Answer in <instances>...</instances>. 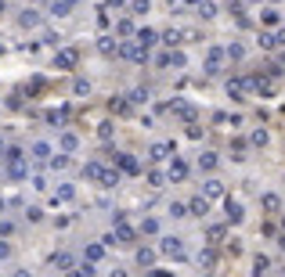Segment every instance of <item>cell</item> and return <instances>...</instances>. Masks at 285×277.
<instances>
[{
	"label": "cell",
	"instance_id": "cell-14",
	"mask_svg": "<svg viewBox=\"0 0 285 277\" xmlns=\"http://www.w3.org/2000/svg\"><path fill=\"white\" fill-rule=\"evenodd\" d=\"M224 58H228V54H224L220 47H213V51H209V61H206V72H220V61Z\"/></svg>",
	"mask_w": 285,
	"mask_h": 277
},
{
	"label": "cell",
	"instance_id": "cell-10",
	"mask_svg": "<svg viewBox=\"0 0 285 277\" xmlns=\"http://www.w3.org/2000/svg\"><path fill=\"white\" fill-rule=\"evenodd\" d=\"M242 220H246V209H242V202L228 198V223H242Z\"/></svg>",
	"mask_w": 285,
	"mask_h": 277
},
{
	"label": "cell",
	"instance_id": "cell-3",
	"mask_svg": "<svg viewBox=\"0 0 285 277\" xmlns=\"http://www.w3.org/2000/svg\"><path fill=\"white\" fill-rule=\"evenodd\" d=\"M76 61H80V51L76 47H62L54 54V69H76Z\"/></svg>",
	"mask_w": 285,
	"mask_h": 277
},
{
	"label": "cell",
	"instance_id": "cell-42",
	"mask_svg": "<svg viewBox=\"0 0 285 277\" xmlns=\"http://www.w3.org/2000/svg\"><path fill=\"white\" fill-rule=\"evenodd\" d=\"M14 234V223H7V220H0V238H11Z\"/></svg>",
	"mask_w": 285,
	"mask_h": 277
},
{
	"label": "cell",
	"instance_id": "cell-40",
	"mask_svg": "<svg viewBox=\"0 0 285 277\" xmlns=\"http://www.w3.org/2000/svg\"><path fill=\"white\" fill-rule=\"evenodd\" d=\"M69 166V155H51V169H65Z\"/></svg>",
	"mask_w": 285,
	"mask_h": 277
},
{
	"label": "cell",
	"instance_id": "cell-55",
	"mask_svg": "<svg viewBox=\"0 0 285 277\" xmlns=\"http://www.w3.org/2000/svg\"><path fill=\"white\" fill-rule=\"evenodd\" d=\"M0 51H4V47H0Z\"/></svg>",
	"mask_w": 285,
	"mask_h": 277
},
{
	"label": "cell",
	"instance_id": "cell-54",
	"mask_svg": "<svg viewBox=\"0 0 285 277\" xmlns=\"http://www.w3.org/2000/svg\"><path fill=\"white\" fill-rule=\"evenodd\" d=\"M0 11H4V0H0Z\"/></svg>",
	"mask_w": 285,
	"mask_h": 277
},
{
	"label": "cell",
	"instance_id": "cell-47",
	"mask_svg": "<svg viewBox=\"0 0 285 277\" xmlns=\"http://www.w3.org/2000/svg\"><path fill=\"white\" fill-rule=\"evenodd\" d=\"M58 4H65V7L72 11V7H76V0H58Z\"/></svg>",
	"mask_w": 285,
	"mask_h": 277
},
{
	"label": "cell",
	"instance_id": "cell-21",
	"mask_svg": "<svg viewBox=\"0 0 285 277\" xmlns=\"http://www.w3.org/2000/svg\"><path fill=\"white\" fill-rule=\"evenodd\" d=\"M58 144H62V151H76V148H80L76 133H62V141H58Z\"/></svg>",
	"mask_w": 285,
	"mask_h": 277
},
{
	"label": "cell",
	"instance_id": "cell-15",
	"mask_svg": "<svg viewBox=\"0 0 285 277\" xmlns=\"http://www.w3.org/2000/svg\"><path fill=\"white\" fill-rule=\"evenodd\" d=\"M101 173H105V166H101V162H87V166H83V177L91 180V184H98Z\"/></svg>",
	"mask_w": 285,
	"mask_h": 277
},
{
	"label": "cell",
	"instance_id": "cell-32",
	"mask_svg": "<svg viewBox=\"0 0 285 277\" xmlns=\"http://www.w3.org/2000/svg\"><path fill=\"white\" fill-rule=\"evenodd\" d=\"M170 216H173V220H184V216H188V205L173 202V205H170Z\"/></svg>",
	"mask_w": 285,
	"mask_h": 277
},
{
	"label": "cell",
	"instance_id": "cell-23",
	"mask_svg": "<svg viewBox=\"0 0 285 277\" xmlns=\"http://www.w3.org/2000/svg\"><path fill=\"white\" fill-rule=\"evenodd\" d=\"M199 14H202V18H217V4H213V0H202V4H199Z\"/></svg>",
	"mask_w": 285,
	"mask_h": 277
},
{
	"label": "cell",
	"instance_id": "cell-46",
	"mask_svg": "<svg viewBox=\"0 0 285 277\" xmlns=\"http://www.w3.org/2000/svg\"><path fill=\"white\" fill-rule=\"evenodd\" d=\"M148 277H173V274H166V270H155V274H148Z\"/></svg>",
	"mask_w": 285,
	"mask_h": 277
},
{
	"label": "cell",
	"instance_id": "cell-51",
	"mask_svg": "<svg viewBox=\"0 0 285 277\" xmlns=\"http://www.w3.org/2000/svg\"><path fill=\"white\" fill-rule=\"evenodd\" d=\"M0 212H4V198H0Z\"/></svg>",
	"mask_w": 285,
	"mask_h": 277
},
{
	"label": "cell",
	"instance_id": "cell-35",
	"mask_svg": "<svg viewBox=\"0 0 285 277\" xmlns=\"http://www.w3.org/2000/svg\"><path fill=\"white\" fill-rule=\"evenodd\" d=\"M231 148H235V155H231V159H235V162H242V159H246V141H235Z\"/></svg>",
	"mask_w": 285,
	"mask_h": 277
},
{
	"label": "cell",
	"instance_id": "cell-20",
	"mask_svg": "<svg viewBox=\"0 0 285 277\" xmlns=\"http://www.w3.org/2000/svg\"><path fill=\"white\" fill-rule=\"evenodd\" d=\"M199 169H206V173L217 169V155H213V151H202V155H199Z\"/></svg>",
	"mask_w": 285,
	"mask_h": 277
},
{
	"label": "cell",
	"instance_id": "cell-45",
	"mask_svg": "<svg viewBox=\"0 0 285 277\" xmlns=\"http://www.w3.org/2000/svg\"><path fill=\"white\" fill-rule=\"evenodd\" d=\"M141 230H144V234H155L159 223H155V220H144V227H141Z\"/></svg>",
	"mask_w": 285,
	"mask_h": 277
},
{
	"label": "cell",
	"instance_id": "cell-37",
	"mask_svg": "<svg viewBox=\"0 0 285 277\" xmlns=\"http://www.w3.org/2000/svg\"><path fill=\"white\" fill-rule=\"evenodd\" d=\"M152 259H155V252H152V249H141V252H138V263H141V267H148Z\"/></svg>",
	"mask_w": 285,
	"mask_h": 277
},
{
	"label": "cell",
	"instance_id": "cell-19",
	"mask_svg": "<svg viewBox=\"0 0 285 277\" xmlns=\"http://www.w3.org/2000/svg\"><path fill=\"white\" fill-rule=\"evenodd\" d=\"M98 184H101V187H116V184H119V169H105Z\"/></svg>",
	"mask_w": 285,
	"mask_h": 277
},
{
	"label": "cell",
	"instance_id": "cell-16",
	"mask_svg": "<svg viewBox=\"0 0 285 277\" xmlns=\"http://www.w3.org/2000/svg\"><path fill=\"white\" fill-rule=\"evenodd\" d=\"M72 194H76V191H72V184H62V187L51 194V202H54V205H58V202H72Z\"/></svg>",
	"mask_w": 285,
	"mask_h": 277
},
{
	"label": "cell",
	"instance_id": "cell-31",
	"mask_svg": "<svg viewBox=\"0 0 285 277\" xmlns=\"http://www.w3.org/2000/svg\"><path fill=\"white\" fill-rule=\"evenodd\" d=\"M267 267H271V259H267V256H257V259H253V270H257V277H260Z\"/></svg>",
	"mask_w": 285,
	"mask_h": 277
},
{
	"label": "cell",
	"instance_id": "cell-28",
	"mask_svg": "<svg viewBox=\"0 0 285 277\" xmlns=\"http://www.w3.org/2000/svg\"><path fill=\"white\" fill-rule=\"evenodd\" d=\"M162 43H166V47L173 51L177 43H181V33H177V29H170V33H162Z\"/></svg>",
	"mask_w": 285,
	"mask_h": 277
},
{
	"label": "cell",
	"instance_id": "cell-43",
	"mask_svg": "<svg viewBox=\"0 0 285 277\" xmlns=\"http://www.w3.org/2000/svg\"><path fill=\"white\" fill-rule=\"evenodd\" d=\"M87 259H101V245H87Z\"/></svg>",
	"mask_w": 285,
	"mask_h": 277
},
{
	"label": "cell",
	"instance_id": "cell-26",
	"mask_svg": "<svg viewBox=\"0 0 285 277\" xmlns=\"http://www.w3.org/2000/svg\"><path fill=\"white\" fill-rule=\"evenodd\" d=\"M72 94H76V97H87V94H91V83H87V80H76V83H72Z\"/></svg>",
	"mask_w": 285,
	"mask_h": 277
},
{
	"label": "cell",
	"instance_id": "cell-34",
	"mask_svg": "<svg viewBox=\"0 0 285 277\" xmlns=\"http://www.w3.org/2000/svg\"><path fill=\"white\" fill-rule=\"evenodd\" d=\"M249 141L257 144V148H264V144H267V130H253V137H249Z\"/></svg>",
	"mask_w": 285,
	"mask_h": 277
},
{
	"label": "cell",
	"instance_id": "cell-41",
	"mask_svg": "<svg viewBox=\"0 0 285 277\" xmlns=\"http://www.w3.org/2000/svg\"><path fill=\"white\" fill-rule=\"evenodd\" d=\"M148 7H152V0H134V14H144Z\"/></svg>",
	"mask_w": 285,
	"mask_h": 277
},
{
	"label": "cell",
	"instance_id": "cell-4",
	"mask_svg": "<svg viewBox=\"0 0 285 277\" xmlns=\"http://www.w3.org/2000/svg\"><path fill=\"white\" fill-rule=\"evenodd\" d=\"M166 256H173V259H184V245H181V238H162V245H159Z\"/></svg>",
	"mask_w": 285,
	"mask_h": 277
},
{
	"label": "cell",
	"instance_id": "cell-27",
	"mask_svg": "<svg viewBox=\"0 0 285 277\" xmlns=\"http://www.w3.org/2000/svg\"><path fill=\"white\" fill-rule=\"evenodd\" d=\"M260 22H264V25H278V22H282V14H278V11H271V7H267V11L260 14Z\"/></svg>",
	"mask_w": 285,
	"mask_h": 277
},
{
	"label": "cell",
	"instance_id": "cell-1",
	"mask_svg": "<svg viewBox=\"0 0 285 277\" xmlns=\"http://www.w3.org/2000/svg\"><path fill=\"white\" fill-rule=\"evenodd\" d=\"M4 169H7L11 180H25L29 177V155L18 151V148H7L4 151Z\"/></svg>",
	"mask_w": 285,
	"mask_h": 277
},
{
	"label": "cell",
	"instance_id": "cell-5",
	"mask_svg": "<svg viewBox=\"0 0 285 277\" xmlns=\"http://www.w3.org/2000/svg\"><path fill=\"white\" fill-rule=\"evenodd\" d=\"M170 155H173V144H170V141L148 148V159H152V162H162V159H170Z\"/></svg>",
	"mask_w": 285,
	"mask_h": 277
},
{
	"label": "cell",
	"instance_id": "cell-48",
	"mask_svg": "<svg viewBox=\"0 0 285 277\" xmlns=\"http://www.w3.org/2000/svg\"><path fill=\"white\" fill-rule=\"evenodd\" d=\"M278 36V47H282V43H285V29H282V33H275Z\"/></svg>",
	"mask_w": 285,
	"mask_h": 277
},
{
	"label": "cell",
	"instance_id": "cell-18",
	"mask_svg": "<svg viewBox=\"0 0 285 277\" xmlns=\"http://www.w3.org/2000/svg\"><path fill=\"white\" fill-rule=\"evenodd\" d=\"M260 205H264L267 212H278V209H282V198H278V194H260Z\"/></svg>",
	"mask_w": 285,
	"mask_h": 277
},
{
	"label": "cell",
	"instance_id": "cell-8",
	"mask_svg": "<svg viewBox=\"0 0 285 277\" xmlns=\"http://www.w3.org/2000/svg\"><path fill=\"white\" fill-rule=\"evenodd\" d=\"M184 177H188V162L173 155V162H170V180H173V184H181Z\"/></svg>",
	"mask_w": 285,
	"mask_h": 277
},
{
	"label": "cell",
	"instance_id": "cell-13",
	"mask_svg": "<svg viewBox=\"0 0 285 277\" xmlns=\"http://www.w3.org/2000/svg\"><path fill=\"white\" fill-rule=\"evenodd\" d=\"M98 51H101L105 58H112V54H119V43H116L112 36H101V40H98Z\"/></svg>",
	"mask_w": 285,
	"mask_h": 277
},
{
	"label": "cell",
	"instance_id": "cell-25",
	"mask_svg": "<svg viewBox=\"0 0 285 277\" xmlns=\"http://www.w3.org/2000/svg\"><path fill=\"white\" fill-rule=\"evenodd\" d=\"M116 33H119V36H134V22H130V18H119V22H116Z\"/></svg>",
	"mask_w": 285,
	"mask_h": 277
},
{
	"label": "cell",
	"instance_id": "cell-24",
	"mask_svg": "<svg viewBox=\"0 0 285 277\" xmlns=\"http://www.w3.org/2000/svg\"><path fill=\"white\" fill-rule=\"evenodd\" d=\"M138 43H141V47H152V43H155V29H141V33H138Z\"/></svg>",
	"mask_w": 285,
	"mask_h": 277
},
{
	"label": "cell",
	"instance_id": "cell-44",
	"mask_svg": "<svg viewBox=\"0 0 285 277\" xmlns=\"http://www.w3.org/2000/svg\"><path fill=\"white\" fill-rule=\"evenodd\" d=\"M224 238V227H209V241H220Z\"/></svg>",
	"mask_w": 285,
	"mask_h": 277
},
{
	"label": "cell",
	"instance_id": "cell-38",
	"mask_svg": "<svg viewBox=\"0 0 285 277\" xmlns=\"http://www.w3.org/2000/svg\"><path fill=\"white\" fill-rule=\"evenodd\" d=\"M224 54H228L231 61H242V54H246V51H242V47H238V43H231V47H228V51H224Z\"/></svg>",
	"mask_w": 285,
	"mask_h": 277
},
{
	"label": "cell",
	"instance_id": "cell-50",
	"mask_svg": "<svg viewBox=\"0 0 285 277\" xmlns=\"http://www.w3.org/2000/svg\"><path fill=\"white\" fill-rule=\"evenodd\" d=\"M0 155H4V137H0Z\"/></svg>",
	"mask_w": 285,
	"mask_h": 277
},
{
	"label": "cell",
	"instance_id": "cell-7",
	"mask_svg": "<svg viewBox=\"0 0 285 277\" xmlns=\"http://www.w3.org/2000/svg\"><path fill=\"white\" fill-rule=\"evenodd\" d=\"M29 159H33V162H51V144L36 141L33 148H29Z\"/></svg>",
	"mask_w": 285,
	"mask_h": 277
},
{
	"label": "cell",
	"instance_id": "cell-52",
	"mask_svg": "<svg viewBox=\"0 0 285 277\" xmlns=\"http://www.w3.org/2000/svg\"><path fill=\"white\" fill-rule=\"evenodd\" d=\"M109 4H123V0H109Z\"/></svg>",
	"mask_w": 285,
	"mask_h": 277
},
{
	"label": "cell",
	"instance_id": "cell-36",
	"mask_svg": "<svg viewBox=\"0 0 285 277\" xmlns=\"http://www.w3.org/2000/svg\"><path fill=\"white\" fill-rule=\"evenodd\" d=\"M54 263L62 267V270H69V267H72V256H69V252H58V256H54Z\"/></svg>",
	"mask_w": 285,
	"mask_h": 277
},
{
	"label": "cell",
	"instance_id": "cell-39",
	"mask_svg": "<svg viewBox=\"0 0 285 277\" xmlns=\"http://www.w3.org/2000/svg\"><path fill=\"white\" fill-rule=\"evenodd\" d=\"M98 137H101V141H112V122H101V126H98Z\"/></svg>",
	"mask_w": 285,
	"mask_h": 277
},
{
	"label": "cell",
	"instance_id": "cell-11",
	"mask_svg": "<svg viewBox=\"0 0 285 277\" xmlns=\"http://www.w3.org/2000/svg\"><path fill=\"white\" fill-rule=\"evenodd\" d=\"M224 194V184L220 180H206L202 184V198H206V202H209V198H220Z\"/></svg>",
	"mask_w": 285,
	"mask_h": 277
},
{
	"label": "cell",
	"instance_id": "cell-12",
	"mask_svg": "<svg viewBox=\"0 0 285 277\" xmlns=\"http://www.w3.org/2000/svg\"><path fill=\"white\" fill-rule=\"evenodd\" d=\"M209 212V202L199 194V198H191V205H188V216H206Z\"/></svg>",
	"mask_w": 285,
	"mask_h": 277
},
{
	"label": "cell",
	"instance_id": "cell-30",
	"mask_svg": "<svg viewBox=\"0 0 285 277\" xmlns=\"http://www.w3.org/2000/svg\"><path fill=\"white\" fill-rule=\"evenodd\" d=\"M260 47H264V51H275V47H278V36H275V33H264V36H260Z\"/></svg>",
	"mask_w": 285,
	"mask_h": 277
},
{
	"label": "cell",
	"instance_id": "cell-33",
	"mask_svg": "<svg viewBox=\"0 0 285 277\" xmlns=\"http://www.w3.org/2000/svg\"><path fill=\"white\" fill-rule=\"evenodd\" d=\"M170 65H177V69H184V65H188V58H184L181 51H170Z\"/></svg>",
	"mask_w": 285,
	"mask_h": 277
},
{
	"label": "cell",
	"instance_id": "cell-53",
	"mask_svg": "<svg viewBox=\"0 0 285 277\" xmlns=\"http://www.w3.org/2000/svg\"><path fill=\"white\" fill-rule=\"evenodd\" d=\"M14 277H29V274H14Z\"/></svg>",
	"mask_w": 285,
	"mask_h": 277
},
{
	"label": "cell",
	"instance_id": "cell-49",
	"mask_svg": "<svg viewBox=\"0 0 285 277\" xmlns=\"http://www.w3.org/2000/svg\"><path fill=\"white\" fill-rule=\"evenodd\" d=\"M112 277H127V274H123V270H116V274H112Z\"/></svg>",
	"mask_w": 285,
	"mask_h": 277
},
{
	"label": "cell",
	"instance_id": "cell-22",
	"mask_svg": "<svg viewBox=\"0 0 285 277\" xmlns=\"http://www.w3.org/2000/svg\"><path fill=\"white\" fill-rule=\"evenodd\" d=\"M166 184V173H159V169H148V187H162Z\"/></svg>",
	"mask_w": 285,
	"mask_h": 277
},
{
	"label": "cell",
	"instance_id": "cell-9",
	"mask_svg": "<svg viewBox=\"0 0 285 277\" xmlns=\"http://www.w3.org/2000/svg\"><path fill=\"white\" fill-rule=\"evenodd\" d=\"M116 162H119V169H123V173H141L138 159H134V155H127V151H119V155H116Z\"/></svg>",
	"mask_w": 285,
	"mask_h": 277
},
{
	"label": "cell",
	"instance_id": "cell-29",
	"mask_svg": "<svg viewBox=\"0 0 285 277\" xmlns=\"http://www.w3.org/2000/svg\"><path fill=\"white\" fill-rule=\"evenodd\" d=\"M18 22H22L25 29H33V25H40V14H36V11H25V14H22Z\"/></svg>",
	"mask_w": 285,
	"mask_h": 277
},
{
	"label": "cell",
	"instance_id": "cell-6",
	"mask_svg": "<svg viewBox=\"0 0 285 277\" xmlns=\"http://www.w3.org/2000/svg\"><path fill=\"white\" fill-rule=\"evenodd\" d=\"M246 90H249V80H242V76L228 80V94H231L235 101H242V97H246Z\"/></svg>",
	"mask_w": 285,
	"mask_h": 277
},
{
	"label": "cell",
	"instance_id": "cell-2",
	"mask_svg": "<svg viewBox=\"0 0 285 277\" xmlns=\"http://www.w3.org/2000/svg\"><path fill=\"white\" fill-rule=\"evenodd\" d=\"M119 54H123L127 61H134V65H144L148 61V47H141L138 40H127L123 47H119Z\"/></svg>",
	"mask_w": 285,
	"mask_h": 277
},
{
	"label": "cell",
	"instance_id": "cell-17",
	"mask_svg": "<svg viewBox=\"0 0 285 277\" xmlns=\"http://www.w3.org/2000/svg\"><path fill=\"white\" fill-rule=\"evenodd\" d=\"M109 108H112L116 115H130V112H134V108H130V101H127V97H112V104H109Z\"/></svg>",
	"mask_w": 285,
	"mask_h": 277
}]
</instances>
